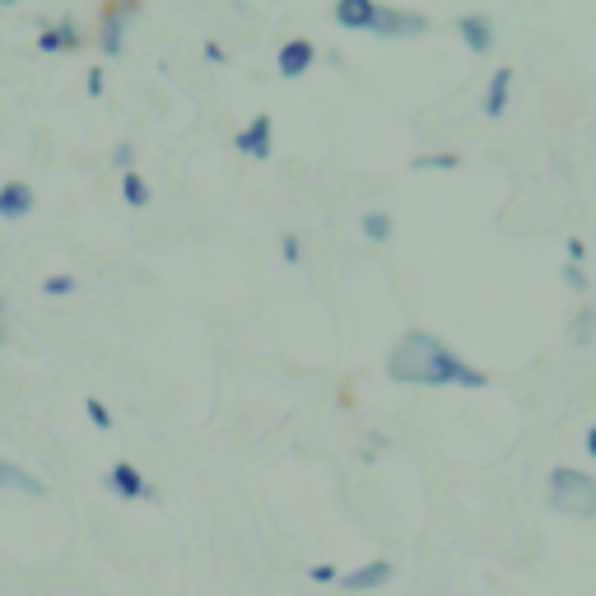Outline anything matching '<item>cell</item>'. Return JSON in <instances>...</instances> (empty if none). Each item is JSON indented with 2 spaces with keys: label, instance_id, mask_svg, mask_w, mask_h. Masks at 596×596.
Listing matches in <instances>:
<instances>
[{
  "label": "cell",
  "instance_id": "obj_1",
  "mask_svg": "<svg viewBox=\"0 0 596 596\" xmlns=\"http://www.w3.org/2000/svg\"><path fill=\"white\" fill-rule=\"evenodd\" d=\"M387 373L396 382H410V387H443V382H452V387H485L480 368L461 364L443 340L424 336V331H415V336H406L396 345L392 359H387Z\"/></svg>",
  "mask_w": 596,
  "mask_h": 596
},
{
  "label": "cell",
  "instance_id": "obj_2",
  "mask_svg": "<svg viewBox=\"0 0 596 596\" xmlns=\"http://www.w3.org/2000/svg\"><path fill=\"white\" fill-rule=\"evenodd\" d=\"M550 508L569 517H596V475L578 471V466H559L550 475Z\"/></svg>",
  "mask_w": 596,
  "mask_h": 596
},
{
  "label": "cell",
  "instance_id": "obj_3",
  "mask_svg": "<svg viewBox=\"0 0 596 596\" xmlns=\"http://www.w3.org/2000/svg\"><path fill=\"white\" fill-rule=\"evenodd\" d=\"M238 149H243L247 159H271V117L266 112L247 131H238Z\"/></svg>",
  "mask_w": 596,
  "mask_h": 596
},
{
  "label": "cell",
  "instance_id": "obj_4",
  "mask_svg": "<svg viewBox=\"0 0 596 596\" xmlns=\"http://www.w3.org/2000/svg\"><path fill=\"white\" fill-rule=\"evenodd\" d=\"M312 56H317V47H312V42H285V47H280V75H285V80H298V75H303V70L312 66Z\"/></svg>",
  "mask_w": 596,
  "mask_h": 596
},
{
  "label": "cell",
  "instance_id": "obj_5",
  "mask_svg": "<svg viewBox=\"0 0 596 596\" xmlns=\"http://www.w3.org/2000/svg\"><path fill=\"white\" fill-rule=\"evenodd\" d=\"M387 578H392V564H387V559H373V564H364V569L345 573L340 583L350 587V592H373V587H382Z\"/></svg>",
  "mask_w": 596,
  "mask_h": 596
},
{
  "label": "cell",
  "instance_id": "obj_6",
  "mask_svg": "<svg viewBox=\"0 0 596 596\" xmlns=\"http://www.w3.org/2000/svg\"><path fill=\"white\" fill-rule=\"evenodd\" d=\"M378 10H382V5H373V0H340L336 19L345 28H373V24H378Z\"/></svg>",
  "mask_w": 596,
  "mask_h": 596
},
{
  "label": "cell",
  "instance_id": "obj_7",
  "mask_svg": "<svg viewBox=\"0 0 596 596\" xmlns=\"http://www.w3.org/2000/svg\"><path fill=\"white\" fill-rule=\"evenodd\" d=\"M0 489H10V494H28V499H42V480L38 475L19 471L10 461H0Z\"/></svg>",
  "mask_w": 596,
  "mask_h": 596
},
{
  "label": "cell",
  "instance_id": "obj_8",
  "mask_svg": "<svg viewBox=\"0 0 596 596\" xmlns=\"http://www.w3.org/2000/svg\"><path fill=\"white\" fill-rule=\"evenodd\" d=\"M33 210V191L24 182H10V187H0V215L5 219H19Z\"/></svg>",
  "mask_w": 596,
  "mask_h": 596
},
{
  "label": "cell",
  "instance_id": "obj_9",
  "mask_svg": "<svg viewBox=\"0 0 596 596\" xmlns=\"http://www.w3.org/2000/svg\"><path fill=\"white\" fill-rule=\"evenodd\" d=\"M112 485H117V494H122V499H145L149 489H145V480H140V471L136 466H112Z\"/></svg>",
  "mask_w": 596,
  "mask_h": 596
},
{
  "label": "cell",
  "instance_id": "obj_10",
  "mask_svg": "<svg viewBox=\"0 0 596 596\" xmlns=\"http://www.w3.org/2000/svg\"><path fill=\"white\" fill-rule=\"evenodd\" d=\"M508 84H513V70H499V75L489 80V94H485V117H503V108H508Z\"/></svg>",
  "mask_w": 596,
  "mask_h": 596
},
{
  "label": "cell",
  "instance_id": "obj_11",
  "mask_svg": "<svg viewBox=\"0 0 596 596\" xmlns=\"http://www.w3.org/2000/svg\"><path fill=\"white\" fill-rule=\"evenodd\" d=\"M461 38L471 42V52H489V38H494V28H489V19L471 14V19H461Z\"/></svg>",
  "mask_w": 596,
  "mask_h": 596
},
{
  "label": "cell",
  "instance_id": "obj_12",
  "mask_svg": "<svg viewBox=\"0 0 596 596\" xmlns=\"http://www.w3.org/2000/svg\"><path fill=\"white\" fill-rule=\"evenodd\" d=\"M364 238L368 243H387V238H392V215H387V210H368L364 215Z\"/></svg>",
  "mask_w": 596,
  "mask_h": 596
},
{
  "label": "cell",
  "instance_id": "obj_13",
  "mask_svg": "<svg viewBox=\"0 0 596 596\" xmlns=\"http://www.w3.org/2000/svg\"><path fill=\"white\" fill-rule=\"evenodd\" d=\"M122 196L131 205H149V187H145V177H136V173H126V182H122Z\"/></svg>",
  "mask_w": 596,
  "mask_h": 596
},
{
  "label": "cell",
  "instance_id": "obj_14",
  "mask_svg": "<svg viewBox=\"0 0 596 596\" xmlns=\"http://www.w3.org/2000/svg\"><path fill=\"white\" fill-rule=\"evenodd\" d=\"M573 340H578V345H592L596 340V308L583 312V322H573Z\"/></svg>",
  "mask_w": 596,
  "mask_h": 596
},
{
  "label": "cell",
  "instance_id": "obj_15",
  "mask_svg": "<svg viewBox=\"0 0 596 596\" xmlns=\"http://www.w3.org/2000/svg\"><path fill=\"white\" fill-rule=\"evenodd\" d=\"M70 289H75L70 275H52V280H42V294H70Z\"/></svg>",
  "mask_w": 596,
  "mask_h": 596
},
{
  "label": "cell",
  "instance_id": "obj_16",
  "mask_svg": "<svg viewBox=\"0 0 596 596\" xmlns=\"http://www.w3.org/2000/svg\"><path fill=\"white\" fill-rule=\"evenodd\" d=\"M415 168H457V154H434V159H420Z\"/></svg>",
  "mask_w": 596,
  "mask_h": 596
},
{
  "label": "cell",
  "instance_id": "obj_17",
  "mask_svg": "<svg viewBox=\"0 0 596 596\" xmlns=\"http://www.w3.org/2000/svg\"><path fill=\"white\" fill-rule=\"evenodd\" d=\"M89 420H94L98 429H108V424H112V420H108V410L98 406V401H89Z\"/></svg>",
  "mask_w": 596,
  "mask_h": 596
},
{
  "label": "cell",
  "instance_id": "obj_18",
  "mask_svg": "<svg viewBox=\"0 0 596 596\" xmlns=\"http://www.w3.org/2000/svg\"><path fill=\"white\" fill-rule=\"evenodd\" d=\"M331 578H336V569H326V564H317V569H312V583H331Z\"/></svg>",
  "mask_w": 596,
  "mask_h": 596
},
{
  "label": "cell",
  "instance_id": "obj_19",
  "mask_svg": "<svg viewBox=\"0 0 596 596\" xmlns=\"http://www.w3.org/2000/svg\"><path fill=\"white\" fill-rule=\"evenodd\" d=\"M564 280H569V285H573V289H587V275H583V271H578V266H573V271H569V275H564Z\"/></svg>",
  "mask_w": 596,
  "mask_h": 596
},
{
  "label": "cell",
  "instance_id": "obj_20",
  "mask_svg": "<svg viewBox=\"0 0 596 596\" xmlns=\"http://www.w3.org/2000/svg\"><path fill=\"white\" fill-rule=\"evenodd\" d=\"M587 452H592V457H596V429H592V434H587Z\"/></svg>",
  "mask_w": 596,
  "mask_h": 596
}]
</instances>
